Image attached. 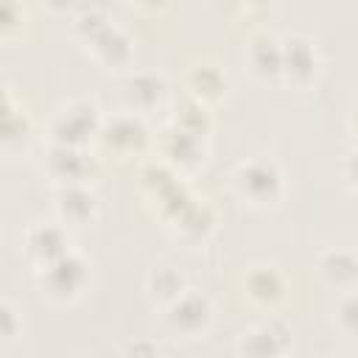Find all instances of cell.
<instances>
[{"label": "cell", "mask_w": 358, "mask_h": 358, "mask_svg": "<svg viewBox=\"0 0 358 358\" xmlns=\"http://www.w3.org/2000/svg\"><path fill=\"white\" fill-rule=\"evenodd\" d=\"M232 187L241 201L257 210L274 207L285 193V176L280 165L268 157H249L235 165L232 171Z\"/></svg>", "instance_id": "cell-1"}, {"label": "cell", "mask_w": 358, "mask_h": 358, "mask_svg": "<svg viewBox=\"0 0 358 358\" xmlns=\"http://www.w3.org/2000/svg\"><path fill=\"white\" fill-rule=\"evenodd\" d=\"M103 115L101 106L90 98H73L62 106L48 120V145H78L84 148L92 137L101 134Z\"/></svg>", "instance_id": "cell-2"}, {"label": "cell", "mask_w": 358, "mask_h": 358, "mask_svg": "<svg viewBox=\"0 0 358 358\" xmlns=\"http://www.w3.org/2000/svg\"><path fill=\"white\" fill-rule=\"evenodd\" d=\"M34 277H36V288L42 291V296L53 302H73L84 294L90 282V263L84 260V255L70 249L62 257L34 268Z\"/></svg>", "instance_id": "cell-3"}, {"label": "cell", "mask_w": 358, "mask_h": 358, "mask_svg": "<svg viewBox=\"0 0 358 358\" xmlns=\"http://www.w3.org/2000/svg\"><path fill=\"white\" fill-rule=\"evenodd\" d=\"M213 322V302L207 294L187 288L179 299H173L171 305L162 308V324L171 336L179 338H199L207 333Z\"/></svg>", "instance_id": "cell-4"}, {"label": "cell", "mask_w": 358, "mask_h": 358, "mask_svg": "<svg viewBox=\"0 0 358 358\" xmlns=\"http://www.w3.org/2000/svg\"><path fill=\"white\" fill-rule=\"evenodd\" d=\"M288 347L291 330L274 316L249 324L235 341L238 358H288Z\"/></svg>", "instance_id": "cell-5"}, {"label": "cell", "mask_w": 358, "mask_h": 358, "mask_svg": "<svg viewBox=\"0 0 358 358\" xmlns=\"http://www.w3.org/2000/svg\"><path fill=\"white\" fill-rule=\"evenodd\" d=\"M22 255L31 260L34 268L62 257L70 252V229L62 221H34L22 232Z\"/></svg>", "instance_id": "cell-6"}, {"label": "cell", "mask_w": 358, "mask_h": 358, "mask_svg": "<svg viewBox=\"0 0 358 358\" xmlns=\"http://www.w3.org/2000/svg\"><path fill=\"white\" fill-rule=\"evenodd\" d=\"M120 92H123V101H126L129 112L145 115V112H154L157 106L165 103L168 81L157 70H134L131 67V70H126V76L120 81Z\"/></svg>", "instance_id": "cell-7"}, {"label": "cell", "mask_w": 358, "mask_h": 358, "mask_svg": "<svg viewBox=\"0 0 358 358\" xmlns=\"http://www.w3.org/2000/svg\"><path fill=\"white\" fill-rule=\"evenodd\" d=\"M322 59L316 45L302 36V34H288L282 39V81H288L291 87H308L316 76H319Z\"/></svg>", "instance_id": "cell-8"}, {"label": "cell", "mask_w": 358, "mask_h": 358, "mask_svg": "<svg viewBox=\"0 0 358 358\" xmlns=\"http://www.w3.org/2000/svg\"><path fill=\"white\" fill-rule=\"evenodd\" d=\"M98 137L115 154H137L148 143V126H145L143 115L123 109V112H115L112 117H103Z\"/></svg>", "instance_id": "cell-9"}, {"label": "cell", "mask_w": 358, "mask_h": 358, "mask_svg": "<svg viewBox=\"0 0 358 358\" xmlns=\"http://www.w3.org/2000/svg\"><path fill=\"white\" fill-rule=\"evenodd\" d=\"M92 171H95V162L87 154V148H78V145H48L45 173L56 182V187L87 185Z\"/></svg>", "instance_id": "cell-10"}, {"label": "cell", "mask_w": 358, "mask_h": 358, "mask_svg": "<svg viewBox=\"0 0 358 358\" xmlns=\"http://www.w3.org/2000/svg\"><path fill=\"white\" fill-rule=\"evenodd\" d=\"M159 148H162V157L171 168H179V171H190L196 165L204 162V154H207V145H204V134H196V131H187L176 123H171L165 131H162V140H159Z\"/></svg>", "instance_id": "cell-11"}, {"label": "cell", "mask_w": 358, "mask_h": 358, "mask_svg": "<svg viewBox=\"0 0 358 358\" xmlns=\"http://www.w3.org/2000/svg\"><path fill=\"white\" fill-rule=\"evenodd\" d=\"M53 210H56V221H62L67 229L87 227L98 215V199L87 185H64L56 187Z\"/></svg>", "instance_id": "cell-12"}, {"label": "cell", "mask_w": 358, "mask_h": 358, "mask_svg": "<svg viewBox=\"0 0 358 358\" xmlns=\"http://www.w3.org/2000/svg\"><path fill=\"white\" fill-rule=\"evenodd\" d=\"M87 50L92 53V59H95L98 64H103V67H109V70L129 67V62H131V39H129V34H126L120 25H115V22L103 25L92 39H87Z\"/></svg>", "instance_id": "cell-13"}, {"label": "cell", "mask_w": 358, "mask_h": 358, "mask_svg": "<svg viewBox=\"0 0 358 358\" xmlns=\"http://www.w3.org/2000/svg\"><path fill=\"white\" fill-rule=\"evenodd\" d=\"M285 274L271 266V263H257V266H249L246 277H243V291L246 296L260 305V308H274L282 296H285Z\"/></svg>", "instance_id": "cell-14"}, {"label": "cell", "mask_w": 358, "mask_h": 358, "mask_svg": "<svg viewBox=\"0 0 358 358\" xmlns=\"http://www.w3.org/2000/svg\"><path fill=\"white\" fill-rule=\"evenodd\" d=\"M168 221H171V229H173L176 238H182V241H201L213 229L215 215H213V207L204 199H193L190 196V201H185Z\"/></svg>", "instance_id": "cell-15"}, {"label": "cell", "mask_w": 358, "mask_h": 358, "mask_svg": "<svg viewBox=\"0 0 358 358\" xmlns=\"http://www.w3.org/2000/svg\"><path fill=\"white\" fill-rule=\"evenodd\" d=\"M249 70L257 78H280L282 76V39L274 34H255L246 45Z\"/></svg>", "instance_id": "cell-16"}, {"label": "cell", "mask_w": 358, "mask_h": 358, "mask_svg": "<svg viewBox=\"0 0 358 358\" xmlns=\"http://www.w3.org/2000/svg\"><path fill=\"white\" fill-rule=\"evenodd\" d=\"M316 268H319V274H322L324 282L347 291L358 280V255L350 252V249L333 246V249H324L316 257Z\"/></svg>", "instance_id": "cell-17"}, {"label": "cell", "mask_w": 358, "mask_h": 358, "mask_svg": "<svg viewBox=\"0 0 358 358\" xmlns=\"http://www.w3.org/2000/svg\"><path fill=\"white\" fill-rule=\"evenodd\" d=\"M145 291H148V296H151L154 305L165 308V305H171L173 299H179L187 291V282H185V277H182V271L176 266L157 263L148 271V277H145Z\"/></svg>", "instance_id": "cell-18"}, {"label": "cell", "mask_w": 358, "mask_h": 358, "mask_svg": "<svg viewBox=\"0 0 358 358\" xmlns=\"http://www.w3.org/2000/svg\"><path fill=\"white\" fill-rule=\"evenodd\" d=\"M187 87H190V98L199 101V103H207V101H215L224 90H227V81H224V73L210 64V62H199L190 67L187 73Z\"/></svg>", "instance_id": "cell-19"}, {"label": "cell", "mask_w": 358, "mask_h": 358, "mask_svg": "<svg viewBox=\"0 0 358 358\" xmlns=\"http://www.w3.org/2000/svg\"><path fill=\"white\" fill-rule=\"evenodd\" d=\"M31 137V120L22 109H11L8 98H6V109H3V145L11 148H22Z\"/></svg>", "instance_id": "cell-20"}, {"label": "cell", "mask_w": 358, "mask_h": 358, "mask_svg": "<svg viewBox=\"0 0 358 358\" xmlns=\"http://www.w3.org/2000/svg\"><path fill=\"white\" fill-rule=\"evenodd\" d=\"M103 25H109V20H106V11L101 8V6H81L78 11H76V17H73V31L87 42V39H92Z\"/></svg>", "instance_id": "cell-21"}, {"label": "cell", "mask_w": 358, "mask_h": 358, "mask_svg": "<svg viewBox=\"0 0 358 358\" xmlns=\"http://www.w3.org/2000/svg\"><path fill=\"white\" fill-rule=\"evenodd\" d=\"M333 319H336V324L347 336L358 338V291H344L338 296L336 310H333Z\"/></svg>", "instance_id": "cell-22"}, {"label": "cell", "mask_w": 358, "mask_h": 358, "mask_svg": "<svg viewBox=\"0 0 358 358\" xmlns=\"http://www.w3.org/2000/svg\"><path fill=\"white\" fill-rule=\"evenodd\" d=\"M173 123H176V126H182V129H187V131H196V134H207L210 117H207V109H204V103H199V101H193V98H190V101L182 106V112H176Z\"/></svg>", "instance_id": "cell-23"}, {"label": "cell", "mask_w": 358, "mask_h": 358, "mask_svg": "<svg viewBox=\"0 0 358 358\" xmlns=\"http://www.w3.org/2000/svg\"><path fill=\"white\" fill-rule=\"evenodd\" d=\"M120 358H165V355L154 338H131L123 344Z\"/></svg>", "instance_id": "cell-24"}, {"label": "cell", "mask_w": 358, "mask_h": 358, "mask_svg": "<svg viewBox=\"0 0 358 358\" xmlns=\"http://www.w3.org/2000/svg\"><path fill=\"white\" fill-rule=\"evenodd\" d=\"M341 176H344V182L352 190H358V145L344 151V157H341Z\"/></svg>", "instance_id": "cell-25"}, {"label": "cell", "mask_w": 358, "mask_h": 358, "mask_svg": "<svg viewBox=\"0 0 358 358\" xmlns=\"http://www.w3.org/2000/svg\"><path fill=\"white\" fill-rule=\"evenodd\" d=\"M0 316H3V336L14 338L17 336V310H14V302L8 296L0 302Z\"/></svg>", "instance_id": "cell-26"}, {"label": "cell", "mask_w": 358, "mask_h": 358, "mask_svg": "<svg viewBox=\"0 0 358 358\" xmlns=\"http://www.w3.org/2000/svg\"><path fill=\"white\" fill-rule=\"evenodd\" d=\"M350 126H352V131L358 134V103H355V109H352V117H350Z\"/></svg>", "instance_id": "cell-27"}, {"label": "cell", "mask_w": 358, "mask_h": 358, "mask_svg": "<svg viewBox=\"0 0 358 358\" xmlns=\"http://www.w3.org/2000/svg\"><path fill=\"white\" fill-rule=\"evenodd\" d=\"M327 358H344V355H327Z\"/></svg>", "instance_id": "cell-28"}]
</instances>
